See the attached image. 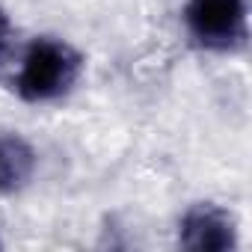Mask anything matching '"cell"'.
I'll return each instance as SVG.
<instances>
[{
  "label": "cell",
  "instance_id": "3957f363",
  "mask_svg": "<svg viewBox=\"0 0 252 252\" xmlns=\"http://www.w3.org/2000/svg\"><path fill=\"white\" fill-rule=\"evenodd\" d=\"M178 243L190 252H228L237 246L234 217L211 202H199L184 211L178 222Z\"/></svg>",
  "mask_w": 252,
  "mask_h": 252
},
{
  "label": "cell",
  "instance_id": "6da1fadb",
  "mask_svg": "<svg viewBox=\"0 0 252 252\" xmlns=\"http://www.w3.org/2000/svg\"><path fill=\"white\" fill-rule=\"evenodd\" d=\"M83 71V57L63 39L39 36L27 45L18 74L15 92L30 104H48L68 95Z\"/></svg>",
  "mask_w": 252,
  "mask_h": 252
},
{
  "label": "cell",
  "instance_id": "5b68a950",
  "mask_svg": "<svg viewBox=\"0 0 252 252\" xmlns=\"http://www.w3.org/2000/svg\"><path fill=\"white\" fill-rule=\"evenodd\" d=\"M6 45H9V18H6L3 9H0V57L6 54Z\"/></svg>",
  "mask_w": 252,
  "mask_h": 252
},
{
  "label": "cell",
  "instance_id": "277c9868",
  "mask_svg": "<svg viewBox=\"0 0 252 252\" xmlns=\"http://www.w3.org/2000/svg\"><path fill=\"white\" fill-rule=\"evenodd\" d=\"M36 152L21 134H0V196H12L30 184Z\"/></svg>",
  "mask_w": 252,
  "mask_h": 252
},
{
  "label": "cell",
  "instance_id": "7a4b0ae2",
  "mask_svg": "<svg viewBox=\"0 0 252 252\" xmlns=\"http://www.w3.org/2000/svg\"><path fill=\"white\" fill-rule=\"evenodd\" d=\"M184 27L190 39L214 54H231L246 45V0H187Z\"/></svg>",
  "mask_w": 252,
  "mask_h": 252
}]
</instances>
